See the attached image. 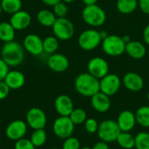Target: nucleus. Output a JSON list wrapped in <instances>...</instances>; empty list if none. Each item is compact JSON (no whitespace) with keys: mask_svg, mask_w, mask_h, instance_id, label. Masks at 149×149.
Instances as JSON below:
<instances>
[{"mask_svg":"<svg viewBox=\"0 0 149 149\" xmlns=\"http://www.w3.org/2000/svg\"><path fill=\"white\" fill-rule=\"evenodd\" d=\"M74 88L79 95L91 97L97 92L100 91V79L88 72L81 73L75 78Z\"/></svg>","mask_w":149,"mask_h":149,"instance_id":"obj_1","label":"nucleus"},{"mask_svg":"<svg viewBox=\"0 0 149 149\" xmlns=\"http://www.w3.org/2000/svg\"><path fill=\"white\" fill-rule=\"evenodd\" d=\"M1 58L9 67L20 65L24 59V49L19 42L12 40L3 44L1 49Z\"/></svg>","mask_w":149,"mask_h":149,"instance_id":"obj_2","label":"nucleus"},{"mask_svg":"<svg viewBox=\"0 0 149 149\" xmlns=\"http://www.w3.org/2000/svg\"><path fill=\"white\" fill-rule=\"evenodd\" d=\"M82 18L84 22L93 27H99L104 25L107 20L105 11L99 5H86L82 11Z\"/></svg>","mask_w":149,"mask_h":149,"instance_id":"obj_3","label":"nucleus"},{"mask_svg":"<svg viewBox=\"0 0 149 149\" xmlns=\"http://www.w3.org/2000/svg\"><path fill=\"white\" fill-rule=\"evenodd\" d=\"M101 47L106 54L116 57L125 53L126 43L122 40V37L116 34H111L102 40Z\"/></svg>","mask_w":149,"mask_h":149,"instance_id":"obj_4","label":"nucleus"},{"mask_svg":"<svg viewBox=\"0 0 149 149\" xmlns=\"http://www.w3.org/2000/svg\"><path fill=\"white\" fill-rule=\"evenodd\" d=\"M120 129L117 124V121L113 119H106L100 122L98 129V136L100 141L107 143L116 141L119 134L120 133Z\"/></svg>","mask_w":149,"mask_h":149,"instance_id":"obj_5","label":"nucleus"},{"mask_svg":"<svg viewBox=\"0 0 149 149\" xmlns=\"http://www.w3.org/2000/svg\"><path fill=\"white\" fill-rule=\"evenodd\" d=\"M53 35L59 40H68L74 34V25L72 22L65 18H57L53 25L52 26Z\"/></svg>","mask_w":149,"mask_h":149,"instance_id":"obj_6","label":"nucleus"},{"mask_svg":"<svg viewBox=\"0 0 149 149\" xmlns=\"http://www.w3.org/2000/svg\"><path fill=\"white\" fill-rule=\"evenodd\" d=\"M102 42L100 31L95 29H88L82 32L78 38L79 47L85 51H92L97 48Z\"/></svg>","mask_w":149,"mask_h":149,"instance_id":"obj_7","label":"nucleus"},{"mask_svg":"<svg viewBox=\"0 0 149 149\" xmlns=\"http://www.w3.org/2000/svg\"><path fill=\"white\" fill-rule=\"evenodd\" d=\"M74 127L75 125L72 123L69 116H59L54 120L52 125L54 134L61 140L72 136L74 132Z\"/></svg>","mask_w":149,"mask_h":149,"instance_id":"obj_8","label":"nucleus"},{"mask_svg":"<svg viewBox=\"0 0 149 149\" xmlns=\"http://www.w3.org/2000/svg\"><path fill=\"white\" fill-rule=\"evenodd\" d=\"M26 123L33 130L44 129L47 123V117L45 112L38 108L32 107L26 113Z\"/></svg>","mask_w":149,"mask_h":149,"instance_id":"obj_9","label":"nucleus"},{"mask_svg":"<svg viewBox=\"0 0 149 149\" xmlns=\"http://www.w3.org/2000/svg\"><path fill=\"white\" fill-rule=\"evenodd\" d=\"M121 86L120 78L115 74H107L101 79H100V91L106 95L111 97L115 95Z\"/></svg>","mask_w":149,"mask_h":149,"instance_id":"obj_10","label":"nucleus"},{"mask_svg":"<svg viewBox=\"0 0 149 149\" xmlns=\"http://www.w3.org/2000/svg\"><path fill=\"white\" fill-rule=\"evenodd\" d=\"M23 47L24 51L33 56H38L44 53L43 40L35 33L27 34L23 40Z\"/></svg>","mask_w":149,"mask_h":149,"instance_id":"obj_11","label":"nucleus"},{"mask_svg":"<svg viewBox=\"0 0 149 149\" xmlns=\"http://www.w3.org/2000/svg\"><path fill=\"white\" fill-rule=\"evenodd\" d=\"M27 123L24 120H13L7 126L5 134L9 140L17 141L25 136L27 133Z\"/></svg>","mask_w":149,"mask_h":149,"instance_id":"obj_12","label":"nucleus"},{"mask_svg":"<svg viewBox=\"0 0 149 149\" xmlns=\"http://www.w3.org/2000/svg\"><path fill=\"white\" fill-rule=\"evenodd\" d=\"M88 73L98 79H101L109 72V65L107 61L101 57H93L87 64Z\"/></svg>","mask_w":149,"mask_h":149,"instance_id":"obj_13","label":"nucleus"},{"mask_svg":"<svg viewBox=\"0 0 149 149\" xmlns=\"http://www.w3.org/2000/svg\"><path fill=\"white\" fill-rule=\"evenodd\" d=\"M47 65L51 70L56 73H63L69 68L70 62L68 58L62 54L54 53L50 54L47 60Z\"/></svg>","mask_w":149,"mask_h":149,"instance_id":"obj_14","label":"nucleus"},{"mask_svg":"<svg viewBox=\"0 0 149 149\" xmlns=\"http://www.w3.org/2000/svg\"><path fill=\"white\" fill-rule=\"evenodd\" d=\"M31 19V16L28 11L20 10L11 14L9 22L12 25L16 31H23L30 26Z\"/></svg>","mask_w":149,"mask_h":149,"instance_id":"obj_15","label":"nucleus"},{"mask_svg":"<svg viewBox=\"0 0 149 149\" xmlns=\"http://www.w3.org/2000/svg\"><path fill=\"white\" fill-rule=\"evenodd\" d=\"M122 83L126 89L130 91L137 92L143 89L144 80L135 72H128L122 78Z\"/></svg>","mask_w":149,"mask_h":149,"instance_id":"obj_16","label":"nucleus"},{"mask_svg":"<svg viewBox=\"0 0 149 149\" xmlns=\"http://www.w3.org/2000/svg\"><path fill=\"white\" fill-rule=\"evenodd\" d=\"M54 107L59 116H69L74 109V105L69 96L63 94L56 97Z\"/></svg>","mask_w":149,"mask_h":149,"instance_id":"obj_17","label":"nucleus"},{"mask_svg":"<svg viewBox=\"0 0 149 149\" xmlns=\"http://www.w3.org/2000/svg\"><path fill=\"white\" fill-rule=\"evenodd\" d=\"M91 105L96 112L105 113L108 112L111 107L110 97L101 91H99L91 97Z\"/></svg>","mask_w":149,"mask_h":149,"instance_id":"obj_18","label":"nucleus"},{"mask_svg":"<svg viewBox=\"0 0 149 149\" xmlns=\"http://www.w3.org/2000/svg\"><path fill=\"white\" fill-rule=\"evenodd\" d=\"M117 124L121 132L132 131L134 128L135 125L137 124L135 114L128 110H125L121 112L118 116Z\"/></svg>","mask_w":149,"mask_h":149,"instance_id":"obj_19","label":"nucleus"},{"mask_svg":"<svg viewBox=\"0 0 149 149\" xmlns=\"http://www.w3.org/2000/svg\"><path fill=\"white\" fill-rule=\"evenodd\" d=\"M125 52L134 60L142 59L147 53L145 45L138 40H130L126 44Z\"/></svg>","mask_w":149,"mask_h":149,"instance_id":"obj_20","label":"nucleus"},{"mask_svg":"<svg viewBox=\"0 0 149 149\" xmlns=\"http://www.w3.org/2000/svg\"><path fill=\"white\" fill-rule=\"evenodd\" d=\"M10 90H18L25 83L24 75L18 70H9L4 80Z\"/></svg>","mask_w":149,"mask_h":149,"instance_id":"obj_21","label":"nucleus"},{"mask_svg":"<svg viewBox=\"0 0 149 149\" xmlns=\"http://www.w3.org/2000/svg\"><path fill=\"white\" fill-rule=\"evenodd\" d=\"M56 19H57V17L55 16L54 12L48 9L40 10L37 13L38 22L45 27H52L54 22L56 21Z\"/></svg>","mask_w":149,"mask_h":149,"instance_id":"obj_22","label":"nucleus"},{"mask_svg":"<svg viewBox=\"0 0 149 149\" xmlns=\"http://www.w3.org/2000/svg\"><path fill=\"white\" fill-rule=\"evenodd\" d=\"M16 30L10 22L3 21L0 23V40L6 43L14 40Z\"/></svg>","mask_w":149,"mask_h":149,"instance_id":"obj_23","label":"nucleus"},{"mask_svg":"<svg viewBox=\"0 0 149 149\" xmlns=\"http://www.w3.org/2000/svg\"><path fill=\"white\" fill-rule=\"evenodd\" d=\"M116 141L122 149H133L135 146V137L129 132H120Z\"/></svg>","mask_w":149,"mask_h":149,"instance_id":"obj_24","label":"nucleus"},{"mask_svg":"<svg viewBox=\"0 0 149 149\" xmlns=\"http://www.w3.org/2000/svg\"><path fill=\"white\" fill-rule=\"evenodd\" d=\"M2 11L8 14H13L22 10V0H0Z\"/></svg>","mask_w":149,"mask_h":149,"instance_id":"obj_25","label":"nucleus"},{"mask_svg":"<svg viewBox=\"0 0 149 149\" xmlns=\"http://www.w3.org/2000/svg\"><path fill=\"white\" fill-rule=\"evenodd\" d=\"M116 7L120 13L130 14L138 8V0H117Z\"/></svg>","mask_w":149,"mask_h":149,"instance_id":"obj_26","label":"nucleus"},{"mask_svg":"<svg viewBox=\"0 0 149 149\" xmlns=\"http://www.w3.org/2000/svg\"><path fill=\"white\" fill-rule=\"evenodd\" d=\"M136 122L144 128H149V106H141L135 112Z\"/></svg>","mask_w":149,"mask_h":149,"instance_id":"obj_27","label":"nucleus"},{"mask_svg":"<svg viewBox=\"0 0 149 149\" xmlns=\"http://www.w3.org/2000/svg\"><path fill=\"white\" fill-rule=\"evenodd\" d=\"M59 43L58 39L53 36H47L43 40V47L44 53L48 54H52L57 52Z\"/></svg>","mask_w":149,"mask_h":149,"instance_id":"obj_28","label":"nucleus"},{"mask_svg":"<svg viewBox=\"0 0 149 149\" xmlns=\"http://www.w3.org/2000/svg\"><path fill=\"white\" fill-rule=\"evenodd\" d=\"M30 140L32 142V144L35 146V148H40L43 145H45V143L46 142L47 140L46 132L44 129L34 130L31 135Z\"/></svg>","mask_w":149,"mask_h":149,"instance_id":"obj_29","label":"nucleus"},{"mask_svg":"<svg viewBox=\"0 0 149 149\" xmlns=\"http://www.w3.org/2000/svg\"><path fill=\"white\" fill-rule=\"evenodd\" d=\"M86 112L82 108H74L69 115V118L75 126L84 124L86 120Z\"/></svg>","mask_w":149,"mask_h":149,"instance_id":"obj_30","label":"nucleus"},{"mask_svg":"<svg viewBox=\"0 0 149 149\" xmlns=\"http://www.w3.org/2000/svg\"><path fill=\"white\" fill-rule=\"evenodd\" d=\"M136 149H149V133L141 132L135 136V146Z\"/></svg>","mask_w":149,"mask_h":149,"instance_id":"obj_31","label":"nucleus"},{"mask_svg":"<svg viewBox=\"0 0 149 149\" xmlns=\"http://www.w3.org/2000/svg\"><path fill=\"white\" fill-rule=\"evenodd\" d=\"M52 11L57 18H65L68 13V7L66 3L60 1L52 6Z\"/></svg>","mask_w":149,"mask_h":149,"instance_id":"obj_32","label":"nucleus"},{"mask_svg":"<svg viewBox=\"0 0 149 149\" xmlns=\"http://www.w3.org/2000/svg\"><path fill=\"white\" fill-rule=\"evenodd\" d=\"M80 141L72 136L65 139L62 149H80Z\"/></svg>","mask_w":149,"mask_h":149,"instance_id":"obj_33","label":"nucleus"},{"mask_svg":"<svg viewBox=\"0 0 149 149\" xmlns=\"http://www.w3.org/2000/svg\"><path fill=\"white\" fill-rule=\"evenodd\" d=\"M85 124V128L86 130V132L88 133H91V134H93V133H96L98 132V129H99V123L96 119H86V122L84 123Z\"/></svg>","mask_w":149,"mask_h":149,"instance_id":"obj_34","label":"nucleus"},{"mask_svg":"<svg viewBox=\"0 0 149 149\" xmlns=\"http://www.w3.org/2000/svg\"><path fill=\"white\" fill-rule=\"evenodd\" d=\"M35 146L32 144L31 140L25 139L24 137L17 141L14 145V149H35Z\"/></svg>","mask_w":149,"mask_h":149,"instance_id":"obj_35","label":"nucleus"},{"mask_svg":"<svg viewBox=\"0 0 149 149\" xmlns=\"http://www.w3.org/2000/svg\"><path fill=\"white\" fill-rule=\"evenodd\" d=\"M10 90V89L5 83V82L3 80L0 81V101L5 99L9 96Z\"/></svg>","mask_w":149,"mask_h":149,"instance_id":"obj_36","label":"nucleus"},{"mask_svg":"<svg viewBox=\"0 0 149 149\" xmlns=\"http://www.w3.org/2000/svg\"><path fill=\"white\" fill-rule=\"evenodd\" d=\"M9 70H10L9 65L2 58H0V81L4 80Z\"/></svg>","mask_w":149,"mask_h":149,"instance_id":"obj_37","label":"nucleus"},{"mask_svg":"<svg viewBox=\"0 0 149 149\" xmlns=\"http://www.w3.org/2000/svg\"><path fill=\"white\" fill-rule=\"evenodd\" d=\"M138 7L145 14H149V0H138Z\"/></svg>","mask_w":149,"mask_h":149,"instance_id":"obj_38","label":"nucleus"},{"mask_svg":"<svg viewBox=\"0 0 149 149\" xmlns=\"http://www.w3.org/2000/svg\"><path fill=\"white\" fill-rule=\"evenodd\" d=\"M92 149H110L109 148V146H108V143L107 142H105L103 141H100L97 143H95L93 145V147L92 148Z\"/></svg>","mask_w":149,"mask_h":149,"instance_id":"obj_39","label":"nucleus"},{"mask_svg":"<svg viewBox=\"0 0 149 149\" xmlns=\"http://www.w3.org/2000/svg\"><path fill=\"white\" fill-rule=\"evenodd\" d=\"M143 40L144 42L149 46V24L146 25V27L143 30Z\"/></svg>","mask_w":149,"mask_h":149,"instance_id":"obj_40","label":"nucleus"},{"mask_svg":"<svg viewBox=\"0 0 149 149\" xmlns=\"http://www.w3.org/2000/svg\"><path fill=\"white\" fill-rule=\"evenodd\" d=\"M43 4H45V5H48V6H53L55 5L56 4H58V2L62 1V0H40Z\"/></svg>","mask_w":149,"mask_h":149,"instance_id":"obj_41","label":"nucleus"},{"mask_svg":"<svg viewBox=\"0 0 149 149\" xmlns=\"http://www.w3.org/2000/svg\"><path fill=\"white\" fill-rule=\"evenodd\" d=\"M81 1L85 5H92V4H95L98 0H81Z\"/></svg>","mask_w":149,"mask_h":149,"instance_id":"obj_42","label":"nucleus"},{"mask_svg":"<svg viewBox=\"0 0 149 149\" xmlns=\"http://www.w3.org/2000/svg\"><path fill=\"white\" fill-rule=\"evenodd\" d=\"M100 38H101V40H103L104 39H106L109 34L107 33V31H105V30H102V31H100Z\"/></svg>","mask_w":149,"mask_h":149,"instance_id":"obj_43","label":"nucleus"},{"mask_svg":"<svg viewBox=\"0 0 149 149\" xmlns=\"http://www.w3.org/2000/svg\"><path fill=\"white\" fill-rule=\"evenodd\" d=\"M122 40H124V42L127 44V42H129L130 40H131V39H130V37L128 36V35H124V36H122Z\"/></svg>","mask_w":149,"mask_h":149,"instance_id":"obj_44","label":"nucleus"},{"mask_svg":"<svg viewBox=\"0 0 149 149\" xmlns=\"http://www.w3.org/2000/svg\"><path fill=\"white\" fill-rule=\"evenodd\" d=\"M62 1L65 2V3H66V4H71V3H73L76 0H62Z\"/></svg>","mask_w":149,"mask_h":149,"instance_id":"obj_45","label":"nucleus"},{"mask_svg":"<svg viewBox=\"0 0 149 149\" xmlns=\"http://www.w3.org/2000/svg\"><path fill=\"white\" fill-rule=\"evenodd\" d=\"M80 149H92L91 148H88V147H84V148H80Z\"/></svg>","mask_w":149,"mask_h":149,"instance_id":"obj_46","label":"nucleus"},{"mask_svg":"<svg viewBox=\"0 0 149 149\" xmlns=\"http://www.w3.org/2000/svg\"><path fill=\"white\" fill-rule=\"evenodd\" d=\"M2 12H3V11H2V8H1V5H0V15L2 14Z\"/></svg>","mask_w":149,"mask_h":149,"instance_id":"obj_47","label":"nucleus"},{"mask_svg":"<svg viewBox=\"0 0 149 149\" xmlns=\"http://www.w3.org/2000/svg\"><path fill=\"white\" fill-rule=\"evenodd\" d=\"M147 98H148V100L149 101V92L148 93V95H147Z\"/></svg>","mask_w":149,"mask_h":149,"instance_id":"obj_48","label":"nucleus"},{"mask_svg":"<svg viewBox=\"0 0 149 149\" xmlns=\"http://www.w3.org/2000/svg\"><path fill=\"white\" fill-rule=\"evenodd\" d=\"M50 149H62V148H50Z\"/></svg>","mask_w":149,"mask_h":149,"instance_id":"obj_49","label":"nucleus"},{"mask_svg":"<svg viewBox=\"0 0 149 149\" xmlns=\"http://www.w3.org/2000/svg\"><path fill=\"white\" fill-rule=\"evenodd\" d=\"M133 149H136V148H133Z\"/></svg>","mask_w":149,"mask_h":149,"instance_id":"obj_50","label":"nucleus"}]
</instances>
